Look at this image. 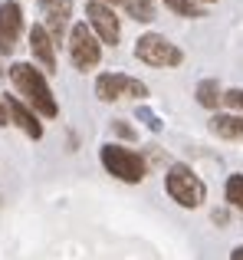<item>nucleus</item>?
I'll return each instance as SVG.
<instances>
[{
	"instance_id": "f257e3e1",
	"label": "nucleus",
	"mask_w": 243,
	"mask_h": 260,
	"mask_svg": "<svg viewBox=\"0 0 243 260\" xmlns=\"http://www.w3.org/2000/svg\"><path fill=\"white\" fill-rule=\"evenodd\" d=\"M10 79H13V86H17V92L26 99V106H33L39 115L53 119V115L59 112L56 99H53V89L46 86V76L39 70H33L30 63H13L10 66Z\"/></svg>"
},
{
	"instance_id": "f03ea898",
	"label": "nucleus",
	"mask_w": 243,
	"mask_h": 260,
	"mask_svg": "<svg viewBox=\"0 0 243 260\" xmlns=\"http://www.w3.org/2000/svg\"><path fill=\"white\" fill-rule=\"evenodd\" d=\"M135 56L148 66H181L184 63V53H181L171 40H165L161 33H145V37H138Z\"/></svg>"
},
{
	"instance_id": "7ed1b4c3",
	"label": "nucleus",
	"mask_w": 243,
	"mask_h": 260,
	"mask_svg": "<svg viewBox=\"0 0 243 260\" xmlns=\"http://www.w3.org/2000/svg\"><path fill=\"white\" fill-rule=\"evenodd\" d=\"M168 194L181 204V208H200L204 201V181L184 165H174L168 172Z\"/></svg>"
},
{
	"instance_id": "20e7f679",
	"label": "nucleus",
	"mask_w": 243,
	"mask_h": 260,
	"mask_svg": "<svg viewBox=\"0 0 243 260\" xmlns=\"http://www.w3.org/2000/svg\"><path fill=\"white\" fill-rule=\"evenodd\" d=\"M69 59L76 70H92L102 59V43H99V37L86 23H76L69 33Z\"/></svg>"
},
{
	"instance_id": "39448f33",
	"label": "nucleus",
	"mask_w": 243,
	"mask_h": 260,
	"mask_svg": "<svg viewBox=\"0 0 243 260\" xmlns=\"http://www.w3.org/2000/svg\"><path fill=\"white\" fill-rule=\"evenodd\" d=\"M102 165L109 168L115 178H122V181H141L145 178V161L138 158V155L132 152V148H122V145H102Z\"/></svg>"
},
{
	"instance_id": "423d86ee",
	"label": "nucleus",
	"mask_w": 243,
	"mask_h": 260,
	"mask_svg": "<svg viewBox=\"0 0 243 260\" xmlns=\"http://www.w3.org/2000/svg\"><path fill=\"white\" fill-rule=\"evenodd\" d=\"M96 95L102 102H115V99H122V95L145 99L148 89H145V83H138V79H132V76H122V73H105V76H99V83H96Z\"/></svg>"
},
{
	"instance_id": "0eeeda50",
	"label": "nucleus",
	"mask_w": 243,
	"mask_h": 260,
	"mask_svg": "<svg viewBox=\"0 0 243 260\" xmlns=\"http://www.w3.org/2000/svg\"><path fill=\"white\" fill-rule=\"evenodd\" d=\"M86 17H89V23H92V30H96L99 43H109V46L118 43L122 26H118V17L112 13V7H105V4H99V0H92V4L86 7Z\"/></svg>"
},
{
	"instance_id": "6e6552de",
	"label": "nucleus",
	"mask_w": 243,
	"mask_h": 260,
	"mask_svg": "<svg viewBox=\"0 0 243 260\" xmlns=\"http://www.w3.org/2000/svg\"><path fill=\"white\" fill-rule=\"evenodd\" d=\"M20 30H23V10H20V4H13V0L0 4V53H13V46L20 40Z\"/></svg>"
},
{
	"instance_id": "1a4fd4ad",
	"label": "nucleus",
	"mask_w": 243,
	"mask_h": 260,
	"mask_svg": "<svg viewBox=\"0 0 243 260\" xmlns=\"http://www.w3.org/2000/svg\"><path fill=\"white\" fill-rule=\"evenodd\" d=\"M39 10H43V17H46L43 26L53 37V43L63 40V30H66V23H69V17H72V0H39Z\"/></svg>"
},
{
	"instance_id": "9d476101",
	"label": "nucleus",
	"mask_w": 243,
	"mask_h": 260,
	"mask_svg": "<svg viewBox=\"0 0 243 260\" xmlns=\"http://www.w3.org/2000/svg\"><path fill=\"white\" fill-rule=\"evenodd\" d=\"M4 102H7V112H10V122H17V125L30 135V139H39V135H43V125H39V119L30 112V106H26V102H20L17 95H7Z\"/></svg>"
},
{
	"instance_id": "9b49d317",
	"label": "nucleus",
	"mask_w": 243,
	"mask_h": 260,
	"mask_svg": "<svg viewBox=\"0 0 243 260\" xmlns=\"http://www.w3.org/2000/svg\"><path fill=\"white\" fill-rule=\"evenodd\" d=\"M30 50H33V56L43 63V70L46 73H53L56 70V53H53V37L46 33V26L39 23V26H33L30 30Z\"/></svg>"
},
{
	"instance_id": "f8f14e48",
	"label": "nucleus",
	"mask_w": 243,
	"mask_h": 260,
	"mask_svg": "<svg viewBox=\"0 0 243 260\" xmlns=\"http://www.w3.org/2000/svg\"><path fill=\"white\" fill-rule=\"evenodd\" d=\"M211 132L220 139H243V115H214Z\"/></svg>"
},
{
	"instance_id": "ddd939ff",
	"label": "nucleus",
	"mask_w": 243,
	"mask_h": 260,
	"mask_svg": "<svg viewBox=\"0 0 243 260\" xmlns=\"http://www.w3.org/2000/svg\"><path fill=\"white\" fill-rule=\"evenodd\" d=\"M197 102L204 109H217L220 102H224V92H220L217 79H204V83L197 86Z\"/></svg>"
},
{
	"instance_id": "4468645a",
	"label": "nucleus",
	"mask_w": 243,
	"mask_h": 260,
	"mask_svg": "<svg viewBox=\"0 0 243 260\" xmlns=\"http://www.w3.org/2000/svg\"><path fill=\"white\" fill-rule=\"evenodd\" d=\"M125 7H128V13H132L135 20H145V23L154 20V4H151V0H128Z\"/></svg>"
},
{
	"instance_id": "2eb2a0df",
	"label": "nucleus",
	"mask_w": 243,
	"mask_h": 260,
	"mask_svg": "<svg viewBox=\"0 0 243 260\" xmlns=\"http://www.w3.org/2000/svg\"><path fill=\"white\" fill-rule=\"evenodd\" d=\"M227 201H230L233 208H243V175L227 178Z\"/></svg>"
},
{
	"instance_id": "dca6fc26",
	"label": "nucleus",
	"mask_w": 243,
	"mask_h": 260,
	"mask_svg": "<svg viewBox=\"0 0 243 260\" xmlns=\"http://www.w3.org/2000/svg\"><path fill=\"white\" fill-rule=\"evenodd\" d=\"M168 10H174L178 17H200V10L194 7V0H165Z\"/></svg>"
},
{
	"instance_id": "f3484780",
	"label": "nucleus",
	"mask_w": 243,
	"mask_h": 260,
	"mask_svg": "<svg viewBox=\"0 0 243 260\" xmlns=\"http://www.w3.org/2000/svg\"><path fill=\"white\" fill-rule=\"evenodd\" d=\"M224 102L233 109V112L243 115V89H230V92H224Z\"/></svg>"
},
{
	"instance_id": "a211bd4d",
	"label": "nucleus",
	"mask_w": 243,
	"mask_h": 260,
	"mask_svg": "<svg viewBox=\"0 0 243 260\" xmlns=\"http://www.w3.org/2000/svg\"><path fill=\"white\" fill-rule=\"evenodd\" d=\"M7 122H10V112H7V102L0 99V125H7Z\"/></svg>"
},
{
	"instance_id": "6ab92c4d",
	"label": "nucleus",
	"mask_w": 243,
	"mask_h": 260,
	"mask_svg": "<svg viewBox=\"0 0 243 260\" xmlns=\"http://www.w3.org/2000/svg\"><path fill=\"white\" fill-rule=\"evenodd\" d=\"M230 260H243V244H240V247H233V254H230Z\"/></svg>"
},
{
	"instance_id": "aec40b11",
	"label": "nucleus",
	"mask_w": 243,
	"mask_h": 260,
	"mask_svg": "<svg viewBox=\"0 0 243 260\" xmlns=\"http://www.w3.org/2000/svg\"><path fill=\"white\" fill-rule=\"evenodd\" d=\"M99 4H105V7H115V4H128V0H99Z\"/></svg>"
},
{
	"instance_id": "412c9836",
	"label": "nucleus",
	"mask_w": 243,
	"mask_h": 260,
	"mask_svg": "<svg viewBox=\"0 0 243 260\" xmlns=\"http://www.w3.org/2000/svg\"><path fill=\"white\" fill-rule=\"evenodd\" d=\"M0 76H4V63H0Z\"/></svg>"
},
{
	"instance_id": "4be33fe9",
	"label": "nucleus",
	"mask_w": 243,
	"mask_h": 260,
	"mask_svg": "<svg viewBox=\"0 0 243 260\" xmlns=\"http://www.w3.org/2000/svg\"><path fill=\"white\" fill-rule=\"evenodd\" d=\"M200 4H211V0H200Z\"/></svg>"
}]
</instances>
